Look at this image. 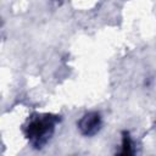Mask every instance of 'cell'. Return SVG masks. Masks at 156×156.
Returning <instances> with one entry per match:
<instances>
[{
	"mask_svg": "<svg viewBox=\"0 0 156 156\" xmlns=\"http://www.w3.org/2000/svg\"><path fill=\"white\" fill-rule=\"evenodd\" d=\"M60 121L54 115H34L24 126V135L34 149H41L52 136L55 127Z\"/></svg>",
	"mask_w": 156,
	"mask_h": 156,
	"instance_id": "6da1fadb",
	"label": "cell"
},
{
	"mask_svg": "<svg viewBox=\"0 0 156 156\" xmlns=\"http://www.w3.org/2000/svg\"><path fill=\"white\" fill-rule=\"evenodd\" d=\"M79 132L85 135V136H94L95 134L99 133L102 126V119L101 115L96 111H90L84 113L80 119L77 123Z\"/></svg>",
	"mask_w": 156,
	"mask_h": 156,
	"instance_id": "7a4b0ae2",
	"label": "cell"
},
{
	"mask_svg": "<svg viewBox=\"0 0 156 156\" xmlns=\"http://www.w3.org/2000/svg\"><path fill=\"white\" fill-rule=\"evenodd\" d=\"M121 155H133L134 154V144L128 132L122 133V146H121Z\"/></svg>",
	"mask_w": 156,
	"mask_h": 156,
	"instance_id": "3957f363",
	"label": "cell"
}]
</instances>
